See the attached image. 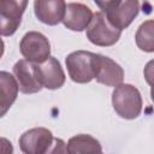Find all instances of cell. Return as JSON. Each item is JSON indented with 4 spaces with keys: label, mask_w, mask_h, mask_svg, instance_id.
I'll return each instance as SVG.
<instances>
[{
    "label": "cell",
    "mask_w": 154,
    "mask_h": 154,
    "mask_svg": "<svg viewBox=\"0 0 154 154\" xmlns=\"http://www.w3.org/2000/svg\"><path fill=\"white\" fill-rule=\"evenodd\" d=\"M19 147L25 154L66 152V144L64 141L53 137L52 131L46 128H34L23 132V135L19 137Z\"/></svg>",
    "instance_id": "1"
},
{
    "label": "cell",
    "mask_w": 154,
    "mask_h": 154,
    "mask_svg": "<svg viewBox=\"0 0 154 154\" xmlns=\"http://www.w3.org/2000/svg\"><path fill=\"white\" fill-rule=\"evenodd\" d=\"M112 105L116 113L123 119H135L142 112V96L140 90L129 83L117 85L112 93Z\"/></svg>",
    "instance_id": "2"
},
{
    "label": "cell",
    "mask_w": 154,
    "mask_h": 154,
    "mask_svg": "<svg viewBox=\"0 0 154 154\" xmlns=\"http://www.w3.org/2000/svg\"><path fill=\"white\" fill-rule=\"evenodd\" d=\"M87 38L95 46L109 47L118 42L122 30L111 24L105 12L99 11L94 13L88 28L85 29Z\"/></svg>",
    "instance_id": "3"
},
{
    "label": "cell",
    "mask_w": 154,
    "mask_h": 154,
    "mask_svg": "<svg viewBox=\"0 0 154 154\" xmlns=\"http://www.w3.org/2000/svg\"><path fill=\"white\" fill-rule=\"evenodd\" d=\"M94 58L95 53L88 51H76L70 53L65 59L70 78L76 83H89L94 79Z\"/></svg>",
    "instance_id": "4"
},
{
    "label": "cell",
    "mask_w": 154,
    "mask_h": 154,
    "mask_svg": "<svg viewBox=\"0 0 154 154\" xmlns=\"http://www.w3.org/2000/svg\"><path fill=\"white\" fill-rule=\"evenodd\" d=\"M19 51L26 60L40 64L51 57V43L43 34L38 31H29L22 37Z\"/></svg>",
    "instance_id": "5"
},
{
    "label": "cell",
    "mask_w": 154,
    "mask_h": 154,
    "mask_svg": "<svg viewBox=\"0 0 154 154\" xmlns=\"http://www.w3.org/2000/svg\"><path fill=\"white\" fill-rule=\"evenodd\" d=\"M28 6V0H0L1 35H13L22 23L23 13Z\"/></svg>",
    "instance_id": "6"
},
{
    "label": "cell",
    "mask_w": 154,
    "mask_h": 154,
    "mask_svg": "<svg viewBox=\"0 0 154 154\" xmlns=\"http://www.w3.org/2000/svg\"><path fill=\"white\" fill-rule=\"evenodd\" d=\"M94 72L95 79L107 87H117L123 83L124 70L109 57L96 54L94 58Z\"/></svg>",
    "instance_id": "7"
},
{
    "label": "cell",
    "mask_w": 154,
    "mask_h": 154,
    "mask_svg": "<svg viewBox=\"0 0 154 154\" xmlns=\"http://www.w3.org/2000/svg\"><path fill=\"white\" fill-rule=\"evenodd\" d=\"M13 75L18 82L19 91L23 94L38 93L43 87L38 79L36 64L26 59H20L13 65Z\"/></svg>",
    "instance_id": "8"
},
{
    "label": "cell",
    "mask_w": 154,
    "mask_h": 154,
    "mask_svg": "<svg viewBox=\"0 0 154 154\" xmlns=\"http://www.w3.org/2000/svg\"><path fill=\"white\" fill-rule=\"evenodd\" d=\"M38 79L43 88L49 90L59 89L65 83V72L59 63V60L54 57H49L43 63L36 64Z\"/></svg>",
    "instance_id": "9"
},
{
    "label": "cell",
    "mask_w": 154,
    "mask_h": 154,
    "mask_svg": "<svg viewBox=\"0 0 154 154\" xmlns=\"http://www.w3.org/2000/svg\"><path fill=\"white\" fill-rule=\"evenodd\" d=\"M66 6L65 0H34V12L36 18L51 26L63 22Z\"/></svg>",
    "instance_id": "10"
},
{
    "label": "cell",
    "mask_w": 154,
    "mask_h": 154,
    "mask_svg": "<svg viewBox=\"0 0 154 154\" xmlns=\"http://www.w3.org/2000/svg\"><path fill=\"white\" fill-rule=\"evenodd\" d=\"M140 12V0H122L114 8L106 12L112 25L123 30L126 29Z\"/></svg>",
    "instance_id": "11"
},
{
    "label": "cell",
    "mask_w": 154,
    "mask_h": 154,
    "mask_svg": "<svg viewBox=\"0 0 154 154\" xmlns=\"http://www.w3.org/2000/svg\"><path fill=\"white\" fill-rule=\"evenodd\" d=\"M94 13L91 10L81 2H70L66 6L63 24L72 31H83L88 28Z\"/></svg>",
    "instance_id": "12"
},
{
    "label": "cell",
    "mask_w": 154,
    "mask_h": 154,
    "mask_svg": "<svg viewBox=\"0 0 154 154\" xmlns=\"http://www.w3.org/2000/svg\"><path fill=\"white\" fill-rule=\"evenodd\" d=\"M18 90H19V85L14 75H11L7 71H1L0 72V91H1L0 116L1 117L6 114V112L16 101Z\"/></svg>",
    "instance_id": "13"
},
{
    "label": "cell",
    "mask_w": 154,
    "mask_h": 154,
    "mask_svg": "<svg viewBox=\"0 0 154 154\" xmlns=\"http://www.w3.org/2000/svg\"><path fill=\"white\" fill-rule=\"evenodd\" d=\"M66 152L70 154L79 153H101L102 148L100 142L90 135L79 134L71 137L66 143Z\"/></svg>",
    "instance_id": "14"
},
{
    "label": "cell",
    "mask_w": 154,
    "mask_h": 154,
    "mask_svg": "<svg viewBox=\"0 0 154 154\" xmlns=\"http://www.w3.org/2000/svg\"><path fill=\"white\" fill-rule=\"evenodd\" d=\"M137 47L147 53L154 52V19L144 20L137 29L135 35Z\"/></svg>",
    "instance_id": "15"
},
{
    "label": "cell",
    "mask_w": 154,
    "mask_h": 154,
    "mask_svg": "<svg viewBox=\"0 0 154 154\" xmlns=\"http://www.w3.org/2000/svg\"><path fill=\"white\" fill-rule=\"evenodd\" d=\"M143 76H144L146 82L150 87H154V59L153 60H149L146 64L144 70H143Z\"/></svg>",
    "instance_id": "16"
},
{
    "label": "cell",
    "mask_w": 154,
    "mask_h": 154,
    "mask_svg": "<svg viewBox=\"0 0 154 154\" xmlns=\"http://www.w3.org/2000/svg\"><path fill=\"white\" fill-rule=\"evenodd\" d=\"M122 0H94L95 5L102 11V12H108L109 10L114 8Z\"/></svg>",
    "instance_id": "17"
},
{
    "label": "cell",
    "mask_w": 154,
    "mask_h": 154,
    "mask_svg": "<svg viewBox=\"0 0 154 154\" xmlns=\"http://www.w3.org/2000/svg\"><path fill=\"white\" fill-rule=\"evenodd\" d=\"M150 97H152V101L154 102V87L150 88Z\"/></svg>",
    "instance_id": "18"
}]
</instances>
